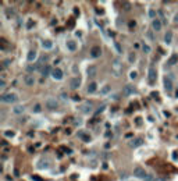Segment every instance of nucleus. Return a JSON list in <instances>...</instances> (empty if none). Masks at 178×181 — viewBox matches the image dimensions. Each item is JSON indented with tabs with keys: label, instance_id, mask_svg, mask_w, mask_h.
Returning a JSON list of instances; mask_svg holds the SVG:
<instances>
[{
	"label": "nucleus",
	"instance_id": "obj_1",
	"mask_svg": "<svg viewBox=\"0 0 178 181\" xmlns=\"http://www.w3.org/2000/svg\"><path fill=\"white\" fill-rule=\"evenodd\" d=\"M0 100L3 102V103H16V102L18 100V96L16 94H4L2 95V97H0Z\"/></svg>",
	"mask_w": 178,
	"mask_h": 181
},
{
	"label": "nucleus",
	"instance_id": "obj_2",
	"mask_svg": "<svg viewBox=\"0 0 178 181\" xmlns=\"http://www.w3.org/2000/svg\"><path fill=\"white\" fill-rule=\"evenodd\" d=\"M44 106H46L49 110H56L58 107V102L56 100V97H47L46 102H44Z\"/></svg>",
	"mask_w": 178,
	"mask_h": 181
},
{
	"label": "nucleus",
	"instance_id": "obj_3",
	"mask_svg": "<svg viewBox=\"0 0 178 181\" xmlns=\"http://www.w3.org/2000/svg\"><path fill=\"white\" fill-rule=\"evenodd\" d=\"M172 80H174L172 74H167L166 78H164V88H166L167 92H171L172 91Z\"/></svg>",
	"mask_w": 178,
	"mask_h": 181
},
{
	"label": "nucleus",
	"instance_id": "obj_4",
	"mask_svg": "<svg viewBox=\"0 0 178 181\" xmlns=\"http://www.w3.org/2000/svg\"><path fill=\"white\" fill-rule=\"evenodd\" d=\"M156 77H157V71H156V68L150 66L149 67V71H147V80H149L150 84H153V82L156 81Z\"/></svg>",
	"mask_w": 178,
	"mask_h": 181
},
{
	"label": "nucleus",
	"instance_id": "obj_5",
	"mask_svg": "<svg viewBox=\"0 0 178 181\" xmlns=\"http://www.w3.org/2000/svg\"><path fill=\"white\" fill-rule=\"evenodd\" d=\"M78 109H80L81 113H91L92 109H93V105L91 103V102H85V103H82Z\"/></svg>",
	"mask_w": 178,
	"mask_h": 181
},
{
	"label": "nucleus",
	"instance_id": "obj_6",
	"mask_svg": "<svg viewBox=\"0 0 178 181\" xmlns=\"http://www.w3.org/2000/svg\"><path fill=\"white\" fill-rule=\"evenodd\" d=\"M121 70H122V66L120 64V60L116 58V60L113 61V72H114V75L118 77L120 75V72H121Z\"/></svg>",
	"mask_w": 178,
	"mask_h": 181
},
{
	"label": "nucleus",
	"instance_id": "obj_7",
	"mask_svg": "<svg viewBox=\"0 0 178 181\" xmlns=\"http://www.w3.org/2000/svg\"><path fill=\"white\" fill-rule=\"evenodd\" d=\"M134 175L138 177V178H146V173L141 166H136V167L134 169Z\"/></svg>",
	"mask_w": 178,
	"mask_h": 181
},
{
	"label": "nucleus",
	"instance_id": "obj_8",
	"mask_svg": "<svg viewBox=\"0 0 178 181\" xmlns=\"http://www.w3.org/2000/svg\"><path fill=\"white\" fill-rule=\"evenodd\" d=\"M52 78H53V80H56V81L63 80V71H61L58 67H56V68L52 71Z\"/></svg>",
	"mask_w": 178,
	"mask_h": 181
},
{
	"label": "nucleus",
	"instance_id": "obj_9",
	"mask_svg": "<svg viewBox=\"0 0 178 181\" xmlns=\"http://www.w3.org/2000/svg\"><path fill=\"white\" fill-rule=\"evenodd\" d=\"M135 92H136V89L132 85H125L124 89H122V95H124V96H130V95H134Z\"/></svg>",
	"mask_w": 178,
	"mask_h": 181
},
{
	"label": "nucleus",
	"instance_id": "obj_10",
	"mask_svg": "<svg viewBox=\"0 0 178 181\" xmlns=\"http://www.w3.org/2000/svg\"><path fill=\"white\" fill-rule=\"evenodd\" d=\"M100 55H102V49L99 47V46H93V47L91 49V56H92L93 58L100 57Z\"/></svg>",
	"mask_w": 178,
	"mask_h": 181
},
{
	"label": "nucleus",
	"instance_id": "obj_11",
	"mask_svg": "<svg viewBox=\"0 0 178 181\" xmlns=\"http://www.w3.org/2000/svg\"><path fill=\"white\" fill-rule=\"evenodd\" d=\"M86 74H88V77H91V78L96 77L97 75V67L96 66H89L88 70H86Z\"/></svg>",
	"mask_w": 178,
	"mask_h": 181
},
{
	"label": "nucleus",
	"instance_id": "obj_12",
	"mask_svg": "<svg viewBox=\"0 0 178 181\" xmlns=\"http://www.w3.org/2000/svg\"><path fill=\"white\" fill-rule=\"evenodd\" d=\"M152 27H153V29H155V31H161V27H163L161 19L155 18V19H153V22H152Z\"/></svg>",
	"mask_w": 178,
	"mask_h": 181
},
{
	"label": "nucleus",
	"instance_id": "obj_13",
	"mask_svg": "<svg viewBox=\"0 0 178 181\" xmlns=\"http://www.w3.org/2000/svg\"><path fill=\"white\" fill-rule=\"evenodd\" d=\"M49 166H50V162L47 159H41L38 162V169H47Z\"/></svg>",
	"mask_w": 178,
	"mask_h": 181
},
{
	"label": "nucleus",
	"instance_id": "obj_14",
	"mask_svg": "<svg viewBox=\"0 0 178 181\" xmlns=\"http://www.w3.org/2000/svg\"><path fill=\"white\" fill-rule=\"evenodd\" d=\"M80 85H81V80L80 78H72V80L70 81V86L72 88V89H77V88H80Z\"/></svg>",
	"mask_w": 178,
	"mask_h": 181
},
{
	"label": "nucleus",
	"instance_id": "obj_15",
	"mask_svg": "<svg viewBox=\"0 0 178 181\" xmlns=\"http://www.w3.org/2000/svg\"><path fill=\"white\" fill-rule=\"evenodd\" d=\"M24 82H25L28 86H33V84H35V78H33L32 75H25L24 77Z\"/></svg>",
	"mask_w": 178,
	"mask_h": 181
},
{
	"label": "nucleus",
	"instance_id": "obj_16",
	"mask_svg": "<svg viewBox=\"0 0 178 181\" xmlns=\"http://www.w3.org/2000/svg\"><path fill=\"white\" fill-rule=\"evenodd\" d=\"M142 144H143V139L142 138H136V139H132L130 145L132 146V148H136V146H141Z\"/></svg>",
	"mask_w": 178,
	"mask_h": 181
},
{
	"label": "nucleus",
	"instance_id": "obj_17",
	"mask_svg": "<svg viewBox=\"0 0 178 181\" xmlns=\"http://www.w3.org/2000/svg\"><path fill=\"white\" fill-rule=\"evenodd\" d=\"M171 41H172V32L171 31H167L166 35H164V42L167 43V45H170Z\"/></svg>",
	"mask_w": 178,
	"mask_h": 181
},
{
	"label": "nucleus",
	"instance_id": "obj_18",
	"mask_svg": "<svg viewBox=\"0 0 178 181\" xmlns=\"http://www.w3.org/2000/svg\"><path fill=\"white\" fill-rule=\"evenodd\" d=\"M36 56H38V53H36L35 50H29V52H28L27 58H28V61H33V60L36 58Z\"/></svg>",
	"mask_w": 178,
	"mask_h": 181
},
{
	"label": "nucleus",
	"instance_id": "obj_19",
	"mask_svg": "<svg viewBox=\"0 0 178 181\" xmlns=\"http://www.w3.org/2000/svg\"><path fill=\"white\" fill-rule=\"evenodd\" d=\"M97 89V85H96V82H91L88 86V94H95Z\"/></svg>",
	"mask_w": 178,
	"mask_h": 181
},
{
	"label": "nucleus",
	"instance_id": "obj_20",
	"mask_svg": "<svg viewBox=\"0 0 178 181\" xmlns=\"http://www.w3.org/2000/svg\"><path fill=\"white\" fill-rule=\"evenodd\" d=\"M177 61H178V56H177V55H172V56L169 58L167 64H169V66H175V64H177Z\"/></svg>",
	"mask_w": 178,
	"mask_h": 181
},
{
	"label": "nucleus",
	"instance_id": "obj_21",
	"mask_svg": "<svg viewBox=\"0 0 178 181\" xmlns=\"http://www.w3.org/2000/svg\"><path fill=\"white\" fill-rule=\"evenodd\" d=\"M67 47L70 49L71 52H75V50H77V43L74 42V41H68V42H67Z\"/></svg>",
	"mask_w": 178,
	"mask_h": 181
},
{
	"label": "nucleus",
	"instance_id": "obj_22",
	"mask_svg": "<svg viewBox=\"0 0 178 181\" xmlns=\"http://www.w3.org/2000/svg\"><path fill=\"white\" fill-rule=\"evenodd\" d=\"M13 111H14L16 114H22L24 111H25V107H24V106H16V107L13 109Z\"/></svg>",
	"mask_w": 178,
	"mask_h": 181
},
{
	"label": "nucleus",
	"instance_id": "obj_23",
	"mask_svg": "<svg viewBox=\"0 0 178 181\" xmlns=\"http://www.w3.org/2000/svg\"><path fill=\"white\" fill-rule=\"evenodd\" d=\"M52 71H53V70H50V67H49V66H44V67L42 68V75H43V77H47L49 74H52Z\"/></svg>",
	"mask_w": 178,
	"mask_h": 181
},
{
	"label": "nucleus",
	"instance_id": "obj_24",
	"mask_svg": "<svg viewBox=\"0 0 178 181\" xmlns=\"http://www.w3.org/2000/svg\"><path fill=\"white\" fill-rule=\"evenodd\" d=\"M42 47H43V49H47V50H49V49L53 47V43H52L50 41H43V42H42Z\"/></svg>",
	"mask_w": 178,
	"mask_h": 181
},
{
	"label": "nucleus",
	"instance_id": "obj_25",
	"mask_svg": "<svg viewBox=\"0 0 178 181\" xmlns=\"http://www.w3.org/2000/svg\"><path fill=\"white\" fill-rule=\"evenodd\" d=\"M110 91H111V86H110V85H106V86L100 91V94H102V95H106V94H108Z\"/></svg>",
	"mask_w": 178,
	"mask_h": 181
},
{
	"label": "nucleus",
	"instance_id": "obj_26",
	"mask_svg": "<svg viewBox=\"0 0 178 181\" xmlns=\"http://www.w3.org/2000/svg\"><path fill=\"white\" fill-rule=\"evenodd\" d=\"M41 111H42V106L39 103H36L35 106H33V113H41Z\"/></svg>",
	"mask_w": 178,
	"mask_h": 181
},
{
	"label": "nucleus",
	"instance_id": "obj_27",
	"mask_svg": "<svg viewBox=\"0 0 178 181\" xmlns=\"http://www.w3.org/2000/svg\"><path fill=\"white\" fill-rule=\"evenodd\" d=\"M122 7H124V10H127V11H128V10H131V4L128 3V2H124V3H122Z\"/></svg>",
	"mask_w": 178,
	"mask_h": 181
},
{
	"label": "nucleus",
	"instance_id": "obj_28",
	"mask_svg": "<svg viewBox=\"0 0 178 181\" xmlns=\"http://www.w3.org/2000/svg\"><path fill=\"white\" fill-rule=\"evenodd\" d=\"M4 136H11V138H13V136H14V131H4Z\"/></svg>",
	"mask_w": 178,
	"mask_h": 181
},
{
	"label": "nucleus",
	"instance_id": "obj_29",
	"mask_svg": "<svg viewBox=\"0 0 178 181\" xmlns=\"http://www.w3.org/2000/svg\"><path fill=\"white\" fill-rule=\"evenodd\" d=\"M10 64H11V60H10V58H6V60L3 61V67H8Z\"/></svg>",
	"mask_w": 178,
	"mask_h": 181
},
{
	"label": "nucleus",
	"instance_id": "obj_30",
	"mask_svg": "<svg viewBox=\"0 0 178 181\" xmlns=\"http://www.w3.org/2000/svg\"><path fill=\"white\" fill-rule=\"evenodd\" d=\"M27 70H28L29 72H31V71H35V70H38V66H28Z\"/></svg>",
	"mask_w": 178,
	"mask_h": 181
},
{
	"label": "nucleus",
	"instance_id": "obj_31",
	"mask_svg": "<svg viewBox=\"0 0 178 181\" xmlns=\"http://www.w3.org/2000/svg\"><path fill=\"white\" fill-rule=\"evenodd\" d=\"M136 71H131V74H130V78H131V80H135V78H136Z\"/></svg>",
	"mask_w": 178,
	"mask_h": 181
},
{
	"label": "nucleus",
	"instance_id": "obj_32",
	"mask_svg": "<svg viewBox=\"0 0 178 181\" xmlns=\"http://www.w3.org/2000/svg\"><path fill=\"white\" fill-rule=\"evenodd\" d=\"M114 46H116V49H117V52H118V53H122V49H121V46H120V45H118V43H117V42L114 43Z\"/></svg>",
	"mask_w": 178,
	"mask_h": 181
},
{
	"label": "nucleus",
	"instance_id": "obj_33",
	"mask_svg": "<svg viewBox=\"0 0 178 181\" xmlns=\"http://www.w3.org/2000/svg\"><path fill=\"white\" fill-rule=\"evenodd\" d=\"M105 109H106V105H103L102 107H99V110L96 111V114H99V113H102V111H103V110H105Z\"/></svg>",
	"mask_w": 178,
	"mask_h": 181
},
{
	"label": "nucleus",
	"instance_id": "obj_34",
	"mask_svg": "<svg viewBox=\"0 0 178 181\" xmlns=\"http://www.w3.org/2000/svg\"><path fill=\"white\" fill-rule=\"evenodd\" d=\"M143 50H145L146 53H149V52H150V46H147V45H143Z\"/></svg>",
	"mask_w": 178,
	"mask_h": 181
},
{
	"label": "nucleus",
	"instance_id": "obj_35",
	"mask_svg": "<svg viewBox=\"0 0 178 181\" xmlns=\"http://www.w3.org/2000/svg\"><path fill=\"white\" fill-rule=\"evenodd\" d=\"M6 86V81L4 80H0V88H4Z\"/></svg>",
	"mask_w": 178,
	"mask_h": 181
},
{
	"label": "nucleus",
	"instance_id": "obj_36",
	"mask_svg": "<svg viewBox=\"0 0 178 181\" xmlns=\"http://www.w3.org/2000/svg\"><path fill=\"white\" fill-rule=\"evenodd\" d=\"M130 61H135V55H130Z\"/></svg>",
	"mask_w": 178,
	"mask_h": 181
},
{
	"label": "nucleus",
	"instance_id": "obj_37",
	"mask_svg": "<svg viewBox=\"0 0 178 181\" xmlns=\"http://www.w3.org/2000/svg\"><path fill=\"white\" fill-rule=\"evenodd\" d=\"M153 181H166L164 178H160V177H156V178H153Z\"/></svg>",
	"mask_w": 178,
	"mask_h": 181
},
{
	"label": "nucleus",
	"instance_id": "obj_38",
	"mask_svg": "<svg viewBox=\"0 0 178 181\" xmlns=\"http://www.w3.org/2000/svg\"><path fill=\"white\" fill-rule=\"evenodd\" d=\"M142 119H139V117H138V119H136V125H141L142 124V121H141Z\"/></svg>",
	"mask_w": 178,
	"mask_h": 181
},
{
	"label": "nucleus",
	"instance_id": "obj_39",
	"mask_svg": "<svg viewBox=\"0 0 178 181\" xmlns=\"http://www.w3.org/2000/svg\"><path fill=\"white\" fill-rule=\"evenodd\" d=\"M130 28H135V21H131L130 22Z\"/></svg>",
	"mask_w": 178,
	"mask_h": 181
},
{
	"label": "nucleus",
	"instance_id": "obj_40",
	"mask_svg": "<svg viewBox=\"0 0 178 181\" xmlns=\"http://www.w3.org/2000/svg\"><path fill=\"white\" fill-rule=\"evenodd\" d=\"M72 99H74V100H80V99H81V97H80V96H78V95H74V96H72Z\"/></svg>",
	"mask_w": 178,
	"mask_h": 181
},
{
	"label": "nucleus",
	"instance_id": "obj_41",
	"mask_svg": "<svg viewBox=\"0 0 178 181\" xmlns=\"http://www.w3.org/2000/svg\"><path fill=\"white\" fill-rule=\"evenodd\" d=\"M145 181H153V180H152V175H146V178H145Z\"/></svg>",
	"mask_w": 178,
	"mask_h": 181
},
{
	"label": "nucleus",
	"instance_id": "obj_42",
	"mask_svg": "<svg viewBox=\"0 0 178 181\" xmlns=\"http://www.w3.org/2000/svg\"><path fill=\"white\" fill-rule=\"evenodd\" d=\"M149 16L150 17H155V11H153V10H150V11H149Z\"/></svg>",
	"mask_w": 178,
	"mask_h": 181
},
{
	"label": "nucleus",
	"instance_id": "obj_43",
	"mask_svg": "<svg viewBox=\"0 0 178 181\" xmlns=\"http://www.w3.org/2000/svg\"><path fill=\"white\" fill-rule=\"evenodd\" d=\"M61 99L66 100V99H67V95H66V94H61Z\"/></svg>",
	"mask_w": 178,
	"mask_h": 181
},
{
	"label": "nucleus",
	"instance_id": "obj_44",
	"mask_svg": "<svg viewBox=\"0 0 178 181\" xmlns=\"http://www.w3.org/2000/svg\"><path fill=\"white\" fill-rule=\"evenodd\" d=\"M74 123H75V124H78V125H80V124H81V120H80V119H77L75 121H74Z\"/></svg>",
	"mask_w": 178,
	"mask_h": 181
},
{
	"label": "nucleus",
	"instance_id": "obj_45",
	"mask_svg": "<svg viewBox=\"0 0 178 181\" xmlns=\"http://www.w3.org/2000/svg\"><path fill=\"white\" fill-rule=\"evenodd\" d=\"M147 36H149L150 39H153V33L152 32H147Z\"/></svg>",
	"mask_w": 178,
	"mask_h": 181
},
{
	"label": "nucleus",
	"instance_id": "obj_46",
	"mask_svg": "<svg viewBox=\"0 0 178 181\" xmlns=\"http://www.w3.org/2000/svg\"><path fill=\"white\" fill-rule=\"evenodd\" d=\"M31 27H32V22H31V21H29V22L27 24V28H31Z\"/></svg>",
	"mask_w": 178,
	"mask_h": 181
},
{
	"label": "nucleus",
	"instance_id": "obj_47",
	"mask_svg": "<svg viewBox=\"0 0 178 181\" xmlns=\"http://www.w3.org/2000/svg\"><path fill=\"white\" fill-rule=\"evenodd\" d=\"M127 177V173H121V178H125Z\"/></svg>",
	"mask_w": 178,
	"mask_h": 181
},
{
	"label": "nucleus",
	"instance_id": "obj_48",
	"mask_svg": "<svg viewBox=\"0 0 178 181\" xmlns=\"http://www.w3.org/2000/svg\"><path fill=\"white\" fill-rule=\"evenodd\" d=\"M33 180H35V181H42V180L39 178V177H35V175H33Z\"/></svg>",
	"mask_w": 178,
	"mask_h": 181
},
{
	"label": "nucleus",
	"instance_id": "obj_49",
	"mask_svg": "<svg viewBox=\"0 0 178 181\" xmlns=\"http://www.w3.org/2000/svg\"><path fill=\"white\" fill-rule=\"evenodd\" d=\"M174 21H175V22L178 24V14H177V16H175V18H174Z\"/></svg>",
	"mask_w": 178,
	"mask_h": 181
},
{
	"label": "nucleus",
	"instance_id": "obj_50",
	"mask_svg": "<svg viewBox=\"0 0 178 181\" xmlns=\"http://www.w3.org/2000/svg\"><path fill=\"white\" fill-rule=\"evenodd\" d=\"M175 95H177V97H178V91H177V94H175Z\"/></svg>",
	"mask_w": 178,
	"mask_h": 181
}]
</instances>
